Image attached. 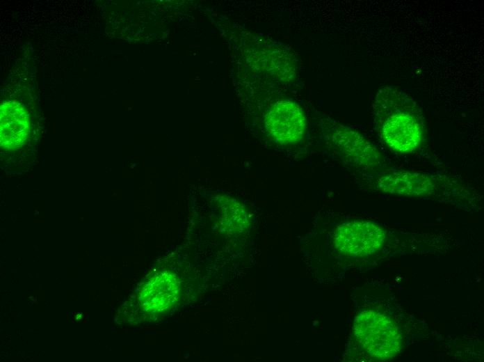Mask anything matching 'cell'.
<instances>
[{"label":"cell","instance_id":"4","mask_svg":"<svg viewBox=\"0 0 484 362\" xmlns=\"http://www.w3.org/2000/svg\"><path fill=\"white\" fill-rule=\"evenodd\" d=\"M385 232L378 224L366 221H350L339 225L333 235L335 249L349 258H362L378 251Z\"/></svg>","mask_w":484,"mask_h":362},{"label":"cell","instance_id":"6","mask_svg":"<svg viewBox=\"0 0 484 362\" xmlns=\"http://www.w3.org/2000/svg\"><path fill=\"white\" fill-rule=\"evenodd\" d=\"M381 136L392 150L399 153L410 152L420 144L422 129L419 120L412 114L398 111L383 122Z\"/></svg>","mask_w":484,"mask_h":362},{"label":"cell","instance_id":"3","mask_svg":"<svg viewBox=\"0 0 484 362\" xmlns=\"http://www.w3.org/2000/svg\"><path fill=\"white\" fill-rule=\"evenodd\" d=\"M359 343L373 357L388 359L394 357L401 347L398 328L387 316L373 310L361 312L353 324Z\"/></svg>","mask_w":484,"mask_h":362},{"label":"cell","instance_id":"7","mask_svg":"<svg viewBox=\"0 0 484 362\" xmlns=\"http://www.w3.org/2000/svg\"><path fill=\"white\" fill-rule=\"evenodd\" d=\"M30 123L24 107L15 101H6L1 105L0 143L7 150H16L26 141Z\"/></svg>","mask_w":484,"mask_h":362},{"label":"cell","instance_id":"8","mask_svg":"<svg viewBox=\"0 0 484 362\" xmlns=\"http://www.w3.org/2000/svg\"><path fill=\"white\" fill-rule=\"evenodd\" d=\"M375 187L382 191L398 194H422L433 192L435 184L428 176L403 172L380 174Z\"/></svg>","mask_w":484,"mask_h":362},{"label":"cell","instance_id":"1","mask_svg":"<svg viewBox=\"0 0 484 362\" xmlns=\"http://www.w3.org/2000/svg\"><path fill=\"white\" fill-rule=\"evenodd\" d=\"M313 116L319 129L318 145L328 155L359 175L380 166L379 152L362 135L318 112Z\"/></svg>","mask_w":484,"mask_h":362},{"label":"cell","instance_id":"5","mask_svg":"<svg viewBox=\"0 0 484 362\" xmlns=\"http://www.w3.org/2000/svg\"><path fill=\"white\" fill-rule=\"evenodd\" d=\"M148 282L147 298H144L147 309L155 315L170 313L181 304L182 298H186L188 292V282L182 270L165 269L157 272Z\"/></svg>","mask_w":484,"mask_h":362},{"label":"cell","instance_id":"2","mask_svg":"<svg viewBox=\"0 0 484 362\" xmlns=\"http://www.w3.org/2000/svg\"><path fill=\"white\" fill-rule=\"evenodd\" d=\"M264 132L277 150L289 156L302 154L308 136L307 118L301 106L289 98L272 102L264 117Z\"/></svg>","mask_w":484,"mask_h":362}]
</instances>
